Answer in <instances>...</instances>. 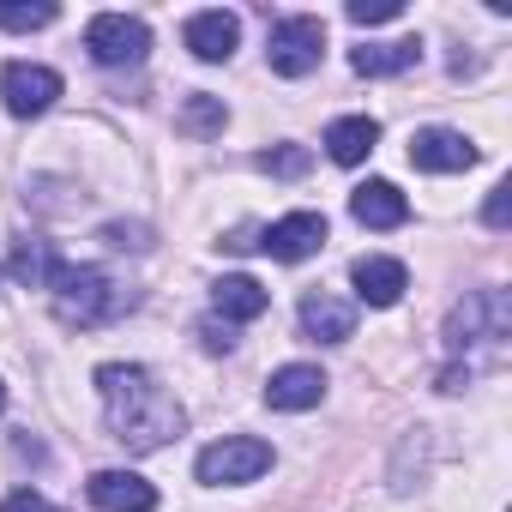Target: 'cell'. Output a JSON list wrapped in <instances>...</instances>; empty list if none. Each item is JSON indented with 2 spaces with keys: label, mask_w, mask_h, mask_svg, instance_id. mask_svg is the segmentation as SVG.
<instances>
[{
  "label": "cell",
  "mask_w": 512,
  "mask_h": 512,
  "mask_svg": "<svg viewBox=\"0 0 512 512\" xmlns=\"http://www.w3.org/2000/svg\"><path fill=\"white\" fill-rule=\"evenodd\" d=\"M97 398H103V416H109V434L127 446V452H157L181 434V404L163 392V380L139 362H103L97 368Z\"/></svg>",
  "instance_id": "cell-1"
},
{
  "label": "cell",
  "mask_w": 512,
  "mask_h": 512,
  "mask_svg": "<svg viewBox=\"0 0 512 512\" xmlns=\"http://www.w3.org/2000/svg\"><path fill=\"white\" fill-rule=\"evenodd\" d=\"M49 290H55V314L67 326H109L133 308V290H121L103 266H61Z\"/></svg>",
  "instance_id": "cell-2"
},
{
  "label": "cell",
  "mask_w": 512,
  "mask_h": 512,
  "mask_svg": "<svg viewBox=\"0 0 512 512\" xmlns=\"http://www.w3.org/2000/svg\"><path fill=\"white\" fill-rule=\"evenodd\" d=\"M512 338V308L500 290H470L464 308H452L446 320V350L464 356V350H500Z\"/></svg>",
  "instance_id": "cell-3"
},
{
  "label": "cell",
  "mask_w": 512,
  "mask_h": 512,
  "mask_svg": "<svg viewBox=\"0 0 512 512\" xmlns=\"http://www.w3.org/2000/svg\"><path fill=\"white\" fill-rule=\"evenodd\" d=\"M272 470V446L266 440H253V434H223L211 440L199 458H193V476L223 488V482H253V476H266Z\"/></svg>",
  "instance_id": "cell-4"
},
{
  "label": "cell",
  "mask_w": 512,
  "mask_h": 512,
  "mask_svg": "<svg viewBox=\"0 0 512 512\" xmlns=\"http://www.w3.org/2000/svg\"><path fill=\"white\" fill-rule=\"evenodd\" d=\"M266 61H272V73H284V79H308V73L326 61V25L308 19V13L278 19L272 37H266Z\"/></svg>",
  "instance_id": "cell-5"
},
{
  "label": "cell",
  "mask_w": 512,
  "mask_h": 512,
  "mask_svg": "<svg viewBox=\"0 0 512 512\" xmlns=\"http://www.w3.org/2000/svg\"><path fill=\"white\" fill-rule=\"evenodd\" d=\"M85 49L97 67H139L145 49H151V31L145 19H127V13H97L85 25Z\"/></svg>",
  "instance_id": "cell-6"
},
{
  "label": "cell",
  "mask_w": 512,
  "mask_h": 512,
  "mask_svg": "<svg viewBox=\"0 0 512 512\" xmlns=\"http://www.w3.org/2000/svg\"><path fill=\"white\" fill-rule=\"evenodd\" d=\"M61 97V73L55 67H37V61H13L7 73H0V103H7V115L31 121V115H49Z\"/></svg>",
  "instance_id": "cell-7"
},
{
  "label": "cell",
  "mask_w": 512,
  "mask_h": 512,
  "mask_svg": "<svg viewBox=\"0 0 512 512\" xmlns=\"http://www.w3.org/2000/svg\"><path fill=\"white\" fill-rule=\"evenodd\" d=\"M260 247L272 253V260L296 266V260H308V253L326 247V217H320V211H290V217H278V223L260 235Z\"/></svg>",
  "instance_id": "cell-8"
},
{
  "label": "cell",
  "mask_w": 512,
  "mask_h": 512,
  "mask_svg": "<svg viewBox=\"0 0 512 512\" xmlns=\"http://www.w3.org/2000/svg\"><path fill=\"white\" fill-rule=\"evenodd\" d=\"M410 163H416L422 175H458V169L476 163V145H470L464 133H452V127H422V133L410 139Z\"/></svg>",
  "instance_id": "cell-9"
},
{
  "label": "cell",
  "mask_w": 512,
  "mask_h": 512,
  "mask_svg": "<svg viewBox=\"0 0 512 512\" xmlns=\"http://www.w3.org/2000/svg\"><path fill=\"white\" fill-rule=\"evenodd\" d=\"M91 506L97 512H151L157 506V488L133 470H97L91 476Z\"/></svg>",
  "instance_id": "cell-10"
},
{
  "label": "cell",
  "mask_w": 512,
  "mask_h": 512,
  "mask_svg": "<svg viewBox=\"0 0 512 512\" xmlns=\"http://www.w3.org/2000/svg\"><path fill=\"white\" fill-rule=\"evenodd\" d=\"M350 278H356V296H362L368 308H392V302L410 290L404 260H386V253H368V260H356V266H350Z\"/></svg>",
  "instance_id": "cell-11"
},
{
  "label": "cell",
  "mask_w": 512,
  "mask_h": 512,
  "mask_svg": "<svg viewBox=\"0 0 512 512\" xmlns=\"http://www.w3.org/2000/svg\"><path fill=\"white\" fill-rule=\"evenodd\" d=\"M181 37H187V49H193L199 61H229L235 43H241V19L223 13V7H211V13H193Z\"/></svg>",
  "instance_id": "cell-12"
},
{
  "label": "cell",
  "mask_w": 512,
  "mask_h": 512,
  "mask_svg": "<svg viewBox=\"0 0 512 512\" xmlns=\"http://www.w3.org/2000/svg\"><path fill=\"white\" fill-rule=\"evenodd\" d=\"M302 332L314 344H344V338H356V308L326 296V290H308L302 296Z\"/></svg>",
  "instance_id": "cell-13"
},
{
  "label": "cell",
  "mask_w": 512,
  "mask_h": 512,
  "mask_svg": "<svg viewBox=\"0 0 512 512\" xmlns=\"http://www.w3.org/2000/svg\"><path fill=\"white\" fill-rule=\"evenodd\" d=\"M320 398H326V374L314 362H290V368H278L266 380V404L272 410H314Z\"/></svg>",
  "instance_id": "cell-14"
},
{
  "label": "cell",
  "mask_w": 512,
  "mask_h": 512,
  "mask_svg": "<svg viewBox=\"0 0 512 512\" xmlns=\"http://www.w3.org/2000/svg\"><path fill=\"white\" fill-rule=\"evenodd\" d=\"M350 211H356L362 229H398V223L410 217V199H404L392 181H362V187L350 193Z\"/></svg>",
  "instance_id": "cell-15"
},
{
  "label": "cell",
  "mask_w": 512,
  "mask_h": 512,
  "mask_svg": "<svg viewBox=\"0 0 512 512\" xmlns=\"http://www.w3.org/2000/svg\"><path fill=\"white\" fill-rule=\"evenodd\" d=\"M211 308H217L223 320H260V314L272 308V296H266L260 278L235 272V278H217V284H211Z\"/></svg>",
  "instance_id": "cell-16"
},
{
  "label": "cell",
  "mask_w": 512,
  "mask_h": 512,
  "mask_svg": "<svg viewBox=\"0 0 512 512\" xmlns=\"http://www.w3.org/2000/svg\"><path fill=\"white\" fill-rule=\"evenodd\" d=\"M422 61V43L416 37H398V43H362V49H350V67L362 73V79H392V73H410Z\"/></svg>",
  "instance_id": "cell-17"
},
{
  "label": "cell",
  "mask_w": 512,
  "mask_h": 512,
  "mask_svg": "<svg viewBox=\"0 0 512 512\" xmlns=\"http://www.w3.org/2000/svg\"><path fill=\"white\" fill-rule=\"evenodd\" d=\"M374 145H380V121H374V115H344V121L326 127V151H332V163H362Z\"/></svg>",
  "instance_id": "cell-18"
},
{
  "label": "cell",
  "mask_w": 512,
  "mask_h": 512,
  "mask_svg": "<svg viewBox=\"0 0 512 512\" xmlns=\"http://www.w3.org/2000/svg\"><path fill=\"white\" fill-rule=\"evenodd\" d=\"M55 272H61V260H55V247H49V241L25 235V241L13 247V278H19V284L49 290V284H55Z\"/></svg>",
  "instance_id": "cell-19"
},
{
  "label": "cell",
  "mask_w": 512,
  "mask_h": 512,
  "mask_svg": "<svg viewBox=\"0 0 512 512\" xmlns=\"http://www.w3.org/2000/svg\"><path fill=\"white\" fill-rule=\"evenodd\" d=\"M223 121H229V109H223V97H211V91H193V97L181 103V115H175V127H181V133H193V139L223 133Z\"/></svg>",
  "instance_id": "cell-20"
},
{
  "label": "cell",
  "mask_w": 512,
  "mask_h": 512,
  "mask_svg": "<svg viewBox=\"0 0 512 512\" xmlns=\"http://www.w3.org/2000/svg\"><path fill=\"white\" fill-rule=\"evenodd\" d=\"M0 25L7 31H43V25H55V7L49 0H37V7H7V0H0Z\"/></svg>",
  "instance_id": "cell-21"
},
{
  "label": "cell",
  "mask_w": 512,
  "mask_h": 512,
  "mask_svg": "<svg viewBox=\"0 0 512 512\" xmlns=\"http://www.w3.org/2000/svg\"><path fill=\"white\" fill-rule=\"evenodd\" d=\"M404 13V0H350V25H386Z\"/></svg>",
  "instance_id": "cell-22"
},
{
  "label": "cell",
  "mask_w": 512,
  "mask_h": 512,
  "mask_svg": "<svg viewBox=\"0 0 512 512\" xmlns=\"http://www.w3.org/2000/svg\"><path fill=\"white\" fill-rule=\"evenodd\" d=\"M260 163H266L272 175H302V169H308V151H302V145H284V151H266Z\"/></svg>",
  "instance_id": "cell-23"
},
{
  "label": "cell",
  "mask_w": 512,
  "mask_h": 512,
  "mask_svg": "<svg viewBox=\"0 0 512 512\" xmlns=\"http://www.w3.org/2000/svg\"><path fill=\"white\" fill-rule=\"evenodd\" d=\"M0 512H61V506H55V500H43L37 488H19V494L0 500Z\"/></svg>",
  "instance_id": "cell-24"
},
{
  "label": "cell",
  "mask_w": 512,
  "mask_h": 512,
  "mask_svg": "<svg viewBox=\"0 0 512 512\" xmlns=\"http://www.w3.org/2000/svg\"><path fill=\"white\" fill-rule=\"evenodd\" d=\"M482 217H488V229H506V217H512V187L500 181L494 193H488V205H482Z\"/></svg>",
  "instance_id": "cell-25"
},
{
  "label": "cell",
  "mask_w": 512,
  "mask_h": 512,
  "mask_svg": "<svg viewBox=\"0 0 512 512\" xmlns=\"http://www.w3.org/2000/svg\"><path fill=\"white\" fill-rule=\"evenodd\" d=\"M103 241H109V247H145V229H139V223H133V229H127V223H109Z\"/></svg>",
  "instance_id": "cell-26"
},
{
  "label": "cell",
  "mask_w": 512,
  "mask_h": 512,
  "mask_svg": "<svg viewBox=\"0 0 512 512\" xmlns=\"http://www.w3.org/2000/svg\"><path fill=\"white\" fill-rule=\"evenodd\" d=\"M205 344H211V350H229L235 338H229V326H217V320H205Z\"/></svg>",
  "instance_id": "cell-27"
},
{
  "label": "cell",
  "mask_w": 512,
  "mask_h": 512,
  "mask_svg": "<svg viewBox=\"0 0 512 512\" xmlns=\"http://www.w3.org/2000/svg\"><path fill=\"white\" fill-rule=\"evenodd\" d=\"M0 410H7V386H0Z\"/></svg>",
  "instance_id": "cell-28"
}]
</instances>
